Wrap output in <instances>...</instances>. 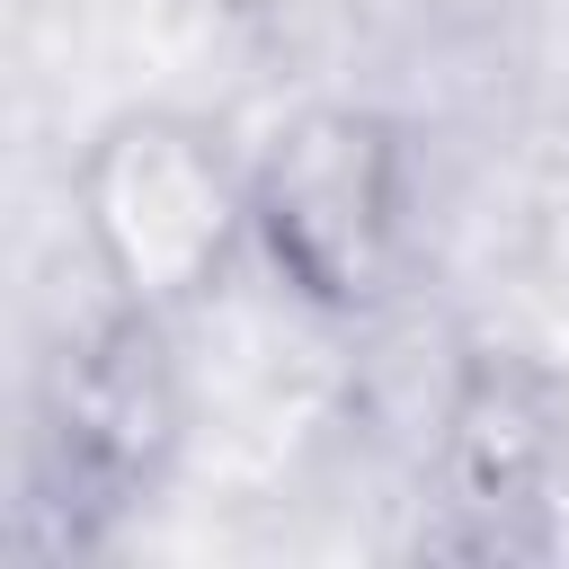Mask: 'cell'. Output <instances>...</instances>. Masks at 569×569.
Masks as SVG:
<instances>
[{
	"instance_id": "7a4b0ae2",
	"label": "cell",
	"mask_w": 569,
	"mask_h": 569,
	"mask_svg": "<svg viewBox=\"0 0 569 569\" xmlns=\"http://www.w3.org/2000/svg\"><path fill=\"white\" fill-rule=\"evenodd\" d=\"M80 240L124 311L178 320L222 284L249 240V169L187 107H124L71 169Z\"/></svg>"
},
{
	"instance_id": "277c9868",
	"label": "cell",
	"mask_w": 569,
	"mask_h": 569,
	"mask_svg": "<svg viewBox=\"0 0 569 569\" xmlns=\"http://www.w3.org/2000/svg\"><path fill=\"white\" fill-rule=\"evenodd\" d=\"M169 320L151 311H124L71 356L62 373V409H53V445H62V471L80 489H98V507L133 498L160 480L169 445H178V373H169V347H160Z\"/></svg>"
},
{
	"instance_id": "6da1fadb",
	"label": "cell",
	"mask_w": 569,
	"mask_h": 569,
	"mask_svg": "<svg viewBox=\"0 0 569 569\" xmlns=\"http://www.w3.org/2000/svg\"><path fill=\"white\" fill-rule=\"evenodd\" d=\"M418 151L382 107H293L249 160V240L302 311L373 320L409 276Z\"/></svg>"
},
{
	"instance_id": "3957f363",
	"label": "cell",
	"mask_w": 569,
	"mask_h": 569,
	"mask_svg": "<svg viewBox=\"0 0 569 569\" xmlns=\"http://www.w3.org/2000/svg\"><path fill=\"white\" fill-rule=\"evenodd\" d=\"M436 471H445V498L462 516H480L489 533L542 516L569 480V391H560V373H542L516 347L462 356V373L445 391Z\"/></svg>"
}]
</instances>
